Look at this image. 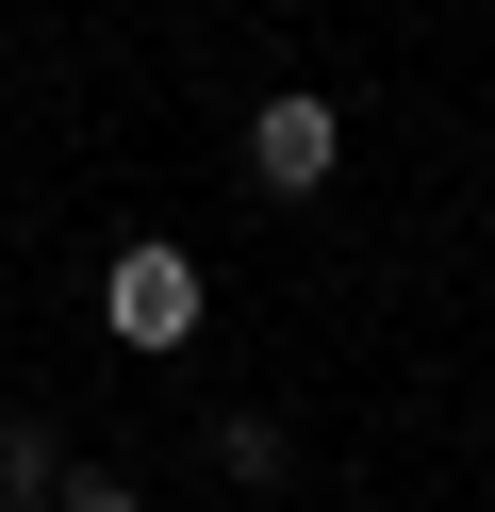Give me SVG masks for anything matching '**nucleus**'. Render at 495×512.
Segmentation results:
<instances>
[{
  "mask_svg": "<svg viewBox=\"0 0 495 512\" xmlns=\"http://www.w3.org/2000/svg\"><path fill=\"white\" fill-rule=\"evenodd\" d=\"M99 331L116 347H182L198 331V265L182 248H116V265H99Z\"/></svg>",
  "mask_w": 495,
  "mask_h": 512,
  "instance_id": "obj_1",
  "label": "nucleus"
},
{
  "mask_svg": "<svg viewBox=\"0 0 495 512\" xmlns=\"http://www.w3.org/2000/svg\"><path fill=\"white\" fill-rule=\"evenodd\" d=\"M330 166H347V116H330L314 83H281V100L248 116V182H281V199H314Z\"/></svg>",
  "mask_w": 495,
  "mask_h": 512,
  "instance_id": "obj_2",
  "label": "nucleus"
},
{
  "mask_svg": "<svg viewBox=\"0 0 495 512\" xmlns=\"http://www.w3.org/2000/svg\"><path fill=\"white\" fill-rule=\"evenodd\" d=\"M50 512H149V496H132V479H66Z\"/></svg>",
  "mask_w": 495,
  "mask_h": 512,
  "instance_id": "obj_4",
  "label": "nucleus"
},
{
  "mask_svg": "<svg viewBox=\"0 0 495 512\" xmlns=\"http://www.w3.org/2000/svg\"><path fill=\"white\" fill-rule=\"evenodd\" d=\"M0 496H17V512H50V496H66V463H50V430H33V413L0 430Z\"/></svg>",
  "mask_w": 495,
  "mask_h": 512,
  "instance_id": "obj_3",
  "label": "nucleus"
}]
</instances>
